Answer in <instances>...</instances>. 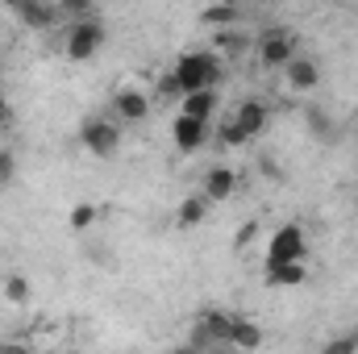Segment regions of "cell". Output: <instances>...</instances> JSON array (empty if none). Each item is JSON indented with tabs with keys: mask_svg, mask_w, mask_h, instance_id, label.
Returning <instances> with one entry per match:
<instances>
[{
	"mask_svg": "<svg viewBox=\"0 0 358 354\" xmlns=\"http://www.w3.org/2000/svg\"><path fill=\"white\" fill-rule=\"evenodd\" d=\"M346 334H350V338H355V346H358V321H355V325H350V330H346Z\"/></svg>",
	"mask_w": 358,
	"mask_h": 354,
	"instance_id": "cell-28",
	"label": "cell"
},
{
	"mask_svg": "<svg viewBox=\"0 0 358 354\" xmlns=\"http://www.w3.org/2000/svg\"><path fill=\"white\" fill-rule=\"evenodd\" d=\"M321 354H358V346H355V338H350V334H334V338L321 346Z\"/></svg>",
	"mask_w": 358,
	"mask_h": 354,
	"instance_id": "cell-21",
	"label": "cell"
},
{
	"mask_svg": "<svg viewBox=\"0 0 358 354\" xmlns=\"http://www.w3.org/2000/svg\"><path fill=\"white\" fill-rule=\"evenodd\" d=\"M13 176H17V163H13V155H8V150H0V187H4V183H13Z\"/></svg>",
	"mask_w": 358,
	"mask_h": 354,
	"instance_id": "cell-23",
	"label": "cell"
},
{
	"mask_svg": "<svg viewBox=\"0 0 358 354\" xmlns=\"http://www.w3.org/2000/svg\"><path fill=\"white\" fill-rule=\"evenodd\" d=\"M259 167H263V176H267V179H279V176H283V171H279V167H275V159H263V163H259Z\"/></svg>",
	"mask_w": 358,
	"mask_h": 354,
	"instance_id": "cell-27",
	"label": "cell"
},
{
	"mask_svg": "<svg viewBox=\"0 0 358 354\" xmlns=\"http://www.w3.org/2000/svg\"><path fill=\"white\" fill-rule=\"evenodd\" d=\"M283 80H287L292 92H317V84H321V63L308 59V55H296V59L283 67Z\"/></svg>",
	"mask_w": 358,
	"mask_h": 354,
	"instance_id": "cell-6",
	"label": "cell"
},
{
	"mask_svg": "<svg viewBox=\"0 0 358 354\" xmlns=\"http://www.w3.org/2000/svg\"><path fill=\"white\" fill-rule=\"evenodd\" d=\"M304 117H308V129H313V138H317V142H325V146H329V142H338V125H334V117H329L325 108H317V104H313Z\"/></svg>",
	"mask_w": 358,
	"mask_h": 354,
	"instance_id": "cell-15",
	"label": "cell"
},
{
	"mask_svg": "<svg viewBox=\"0 0 358 354\" xmlns=\"http://www.w3.org/2000/svg\"><path fill=\"white\" fill-rule=\"evenodd\" d=\"M304 279H308V267H304V263L267 267V283H271V288H300Z\"/></svg>",
	"mask_w": 358,
	"mask_h": 354,
	"instance_id": "cell-14",
	"label": "cell"
},
{
	"mask_svg": "<svg viewBox=\"0 0 358 354\" xmlns=\"http://www.w3.org/2000/svg\"><path fill=\"white\" fill-rule=\"evenodd\" d=\"M113 108L125 117V121H146V113H150V96L138 88H121L113 96Z\"/></svg>",
	"mask_w": 358,
	"mask_h": 354,
	"instance_id": "cell-11",
	"label": "cell"
},
{
	"mask_svg": "<svg viewBox=\"0 0 358 354\" xmlns=\"http://www.w3.org/2000/svg\"><path fill=\"white\" fill-rule=\"evenodd\" d=\"M171 138H176V146L183 155H196L208 142V121H196V117H183L179 113L176 121H171Z\"/></svg>",
	"mask_w": 358,
	"mask_h": 354,
	"instance_id": "cell-7",
	"label": "cell"
},
{
	"mask_svg": "<svg viewBox=\"0 0 358 354\" xmlns=\"http://www.w3.org/2000/svg\"><path fill=\"white\" fill-rule=\"evenodd\" d=\"M167 354H208L204 346H196V342H183V346H171Z\"/></svg>",
	"mask_w": 358,
	"mask_h": 354,
	"instance_id": "cell-25",
	"label": "cell"
},
{
	"mask_svg": "<svg viewBox=\"0 0 358 354\" xmlns=\"http://www.w3.org/2000/svg\"><path fill=\"white\" fill-rule=\"evenodd\" d=\"M229 346L234 351H259L263 346V325L250 317H234L229 321Z\"/></svg>",
	"mask_w": 358,
	"mask_h": 354,
	"instance_id": "cell-10",
	"label": "cell"
},
{
	"mask_svg": "<svg viewBox=\"0 0 358 354\" xmlns=\"http://www.w3.org/2000/svg\"><path fill=\"white\" fill-rule=\"evenodd\" d=\"M200 21L213 25V29H225V25L242 21V8H234V4H208V8H200Z\"/></svg>",
	"mask_w": 358,
	"mask_h": 354,
	"instance_id": "cell-16",
	"label": "cell"
},
{
	"mask_svg": "<svg viewBox=\"0 0 358 354\" xmlns=\"http://www.w3.org/2000/svg\"><path fill=\"white\" fill-rule=\"evenodd\" d=\"M217 138H221L225 146H246V142H250V138L238 129V121H234V117H225V121L217 125Z\"/></svg>",
	"mask_w": 358,
	"mask_h": 354,
	"instance_id": "cell-20",
	"label": "cell"
},
{
	"mask_svg": "<svg viewBox=\"0 0 358 354\" xmlns=\"http://www.w3.org/2000/svg\"><path fill=\"white\" fill-rule=\"evenodd\" d=\"M304 259H308V234H304V225H279V229L271 234L267 267L304 263Z\"/></svg>",
	"mask_w": 358,
	"mask_h": 354,
	"instance_id": "cell-3",
	"label": "cell"
},
{
	"mask_svg": "<svg viewBox=\"0 0 358 354\" xmlns=\"http://www.w3.org/2000/svg\"><path fill=\"white\" fill-rule=\"evenodd\" d=\"M159 100H183V92H179V84H176V76L167 71L163 80H159V92H155Z\"/></svg>",
	"mask_w": 358,
	"mask_h": 354,
	"instance_id": "cell-22",
	"label": "cell"
},
{
	"mask_svg": "<svg viewBox=\"0 0 358 354\" xmlns=\"http://www.w3.org/2000/svg\"><path fill=\"white\" fill-rule=\"evenodd\" d=\"M100 46H104V25H100L96 17L71 21V29H67V38H63V50H67L71 63H88Z\"/></svg>",
	"mask_w": 358,
	"mask_h": 354,
	"instance_id": "cell-4",
	"label": "cell"
},
{
	"mask_svg": "<svg viewBox=\"0 0 358 354\" xmlns=\"http://www.w3.org/2000/svg\"><path fill=\"white\" fill-rule=\"evenodd\" d=\"M13 13L29 25V29H50L55 21H59V8H50V4H38V0H17L13 4Z\"/></svg>",
	"mask_w": 358,
	"mask_h": 354,
	"instance_id": "cell-12",
	"label": "cell"
},
{
	"mask_svg": "<svg viewBox=\"0 0 358 354\" xmlns=\"http://www.w3.org/2000/svg\"><path fill=\"white\" fill-rule=\"evenodd\" d=\"M171 76H176V84H179L183 96H192V92H217L221 59H217L213 50H187V55H179L176 59Z\"/></svg>",
	"mask_w": 358,
	"mask_h": 354,
	"instance_id": "cell-1",
	"label": "cell"
},
{
	"mask_svg": "<svg viewBox=\"0 0 358 354\" xmlns=\"http://www.w3.org/2000/svg\"><path fill=\"white\" fill-rule=\"evenodd\" d=\"M80 142H84V150L96 155V159H113V155L121 150V134H117V125L104 121V117H92V121L80 125Z\"/></svg>",
	"mask_w": 358,
	"mask_h": 354,
	"instance_id": "cell-5",
	"label": "cell"
},
{
	"mask_svg": "<svg viewBox=\"0 0 358 354\" xmlns=\"http://www.w3.org/2000/svg\"><path fill=\"white\" fill-rule=\"evenodd\" d=\"M4 296H8L13 304H29V279H25V275H8V279H4Z\"/></svg>",
	"mask_w": 358,
	"mask_h": 354,
	"instance_id": "cell-19",
	"label": "cell"
},
{
	"mask_svg": "<svg viewBox=\"0 0 358 354\" xmlns=\"http://www.w3.org/2000/svg\"><path fill=\"white\" fill-rule=\"evenodd\" d=\"M0 354H34V351H29L25 342H4V346H0Z\"/></svg>",
	"mask_w": 358,
	"mask_h": 354,
	"instance_id": "cell-26",
	"label": "cell"
},
{
	"mask_svg": "<svg viewBox=\"0 0 358 354\" xmlns=\"http://www.w3.org/2000/svg\"><path fill=\"white\" fill-rule=\"evenodd\" d=\"M255 234H259V221H246V225H238V246H250V242H255Z\"/></svg>",
	"mask_w": 358,
	"mask_h": 354,
	"instance_id": "cell-24",
	"label": "cell"
},
{
	"mask_svg": "<svg viewBox=\"0 0 358 354\" xmlns=\"http://www.w3.org/2000/svg\"><path fill=\"white\" fill-rule=\"evenodd\" d=\"M204 213H208V200H204V196H187V200L179 204V213H176L179 229H196V225L204 221Z\"/></svg>",
	"mask_w": 358,
	"mask_h": 354,
	"instance_id": "cell-17",
	"label": "cell"
},
{
	"mask_svg": "<svg viewBox=\"0 0 358 354\" xmlns=\"http://www.w3.org/2000/svg\"><path fill=\"white\" fill-rule=\"evenodd\" d=\"M234 187H238V176L229 171V167H208V176H204V200L208 204H221V200H229L234 196Z\"/></svg>",
	"mask_w": 358,
	"mask_h": 354,
	"instance_id": "cell-9",
	"label": "cell"
},
{
	"mask_svg": "<svg viewBox=\"0 0 358 354\" xmlns=\"http://www.w3.org/2000/svg\"><path fill=\"white\" fill-rule=\"evenodd\" d=\"M179 113H183V117H196V121H213V113H217V92H192V96H183V100H179Z\"/></svg>",
	"mask_w": 358,
	"mask_h": 354,
	"instance_id": "cell-13",
	"label": "cell"
},
{
	"mask_svg": "<svg viewBox=\"0 0 358 354\" xmlns=\"http://www.w3.org/2000/svg\"><path fill=\"white\" fill-rule=\"evenodd\" d=\"M92 221H96V204H92V200H80V204L71 208V229H76V234H88Z\"/></svg>",
	"mask_w": 358,
	"mask_h": 354,
	"instance_id": "cell-18",
	"label": "cell"
},
{
	"mask_svg": "<svg viewBox=\"0 0 358 354\" xmlns=\"http://www.w3.org/2000/svg\"><path fill=\"white\" fill-rule=\"evenodd\" d=\"M296 59V34L283 29V25H271L259 34V63L267 71H283L287 63Z\"/></svg>",
	"mask_w": 358,
	"mask_h": 354,
	"instance_id": "cell-2",
	"label": "cell"
},
{
	"mask_svg": "<svg viewBox=\"0 0 358 354\" xmlns=\"http://www.w3.org/2000/svg\"><path fill=\"white\" fill-rule=\"evenodd\" d=\"M267 104L263 100H255V96H246L242 104H238V113H234V121H238V129L246 134V138H259L263 129H267Z\"/></svg>",
	"mask_w": 358,
	"mask_h": 354,
	"instance_id": "cell-8",
	"label": "cell"
}]
</instances>
